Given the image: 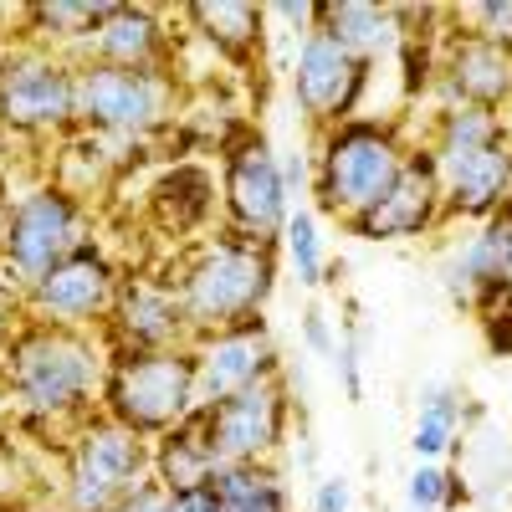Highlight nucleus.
Instances as JSON below:
<instances>
[{
    "mask_svg": "<svg viewBox=\"0 0 512 512\" xmlns=\"http://www.w3.org/2000/svg\"><path fill=\"white\" fill-rule=\"evenodd\" d=\"M108 338L77 333V328H47L21 323L11 349L0 354V384L11 400V420L26 431H52L57 446L77 436L103 410V379H108Z\"/></svg>",
    "mask_w": 512,
    "mask_h": 512,
    "instance_id": "nucleus-1",
    "label": "nucleus"
},
{
    "mask_svg": "<svg viewBox=\"0 0 512 512\" xmlns=\"http://www.w3.org/2000/svg\"><path fill=\"white\" fill-rule=\"evenodd\" d=\"M175 292L195 338L256 323L267 308V297L277 287V246L272 241H251V236H210L195 241L180 267H175Z\"/></svg>",
    "mask_w": 512,
    "mask_h": 512,
    "instance_id": "nucleus-2",
    "label": "nucleus"
},
{
    "mask_svg": "<svg viewBox=\"0 0 512 512\" xmlns=\"http://www.w3.org/2000/svg\"><path fill=\"white\" fill-rule=\"evenodd\" d=\"M410 149L400 144L395 123H374V118H349L328 128L318 139V169H313V195L333 221L354 226L364 210L384 200V190L395 185L405 169Z\"/></svg>",
    "mask_w": 512,
    "mask_h": 512,
    "instance_id": "nucleus-3",
    "label": "nucleus"
},
{
    "mask_svg": "<svg viewBox=\"0 0 512 512\" xmlns=\"http://www.w3.org/2000/svg\"><path fill=\"white\" fill-rule=\"evenodd\" d=\"M200 410L195 400V354L159 349V354H113L103 379V415L128 425L134 436L159 441Z\"/></svg>",
    "mask_w": 512,
    "mask_h": 512,
    "instance_id": "nucleus-4",
    "label": "nucleus"
},
{
    "mask_svg": "<svg viewBox=\"0 0 512 512\" xmlns=\"http://www.w3.org/2000/svg\"><path fill=\"white\" fill-rule=\"evenodd\" d=\"M144 482H154V441L134 436L103 410L77 425L62 456V512H113Z\"/></svg>",
    "mask_w": 512,
    "mask_h": 512,
    "instance_id": "nucleus-5",
    "label": "nucleus"
},
{
    "mask_svg": "<svg viewBox=\"0 0 512 512\" xmlns=\"http://www.w3.org/2000/svg\"><path fill=\"white\" fill-rule=\"evenodd\" d=\"M0 128L21 139H62L77 128V62L41 41L0 52Z\"/></svg>",
    "mask_w": 512,
    "mask_h": 512,
    "instance_id": "nucleus-6",
    "label": "nucleus"
},
{
    "mask_svg": "<svg viewBox=\"0 0 512 512\" xmlns=\"http://www.w3.org/2000/svg\"><path fill=\"white\" fill-rule=\"evenodd\" d=\"M175 118L169 67H98L77 62V128L103 139H149Z\"/></svg>",
    "mask_w": 512,
    "mask_h": 512,
    "instance_id": "nucleus-7",
    "label": "nucleus"
},
{
    "mask_svg": "<svg viewBox=\"0 0 512 512\" xmlns=\"http://www.w3.org/2000/svg\"><path fill=\"white\" fill-rule=\"evenodd\" d=\"M88 241H93L88 236V205L72 200L57 185H36L21 200H11L6 236H0V267L21 287H36Z\"/></svg>",
    "mask_w": 512,
    "mask_h": 512,
    "instance_id": "nucleus-8",
    "label": "nucleus"
},
{
    "mask_svg": "<svg viewBox=\"0 0 512 512\" xmlns=\"http://www.w3.org/2000/svg\"><path fill=\"white\" fill-rule=\"evenodd\" d=\"M123 272L108 262L103 246L72 251L57 272H47L36 287H26V318L47 328H77V333H103L113 303H118Z\"/></svg>",
    "mask_w": 512,
    "mask_h": 512,
    "instance_id": "nucleus-9",
    "label": "nucleus"
},
{
    "mask_svg": "<svg viewBox=\"0 0 512 512\" xmlns=\"http://www.w3.org/2000/svg\"><path fill=\"white\" fill-rule=\"evenodd\" d=\"M221 195H226V221L236 236L251 241H277L287 216H292V185L287 169L277 164L272 144L262 134H241L226 144V175H221Z\"/></svg>",
    "mask_w": 512,
    "mask_h": 512,
    "instance_id": "nucleus-10",
    "label": "nucleus"
},
{
    "mask_svg": "<svg viewBox=\"0 0 512 512\" xmlns=\"http://www.w3.org/2000/svg\"><path fill=\"white\" fill-rule=\"evenodd\" d=\"M287 415H292L287 384H282V374H272L262 384H251V390L200 410V425H205L210 451H216L221 472H226V466H267L287 436Z\"/></svg>",
    "mask_w": 512,
    "mask_h": 512,
    "instance_id": "nucleus-11",
    "label": "nucleus"
},
{
    "mask_svg": "<svg viewBox=\"0 0 512 512\" xmlns=\"http://www.w3.org/2000/svg\"><path fill=\"white\" fill-rule=\"evenodd\" d=\"M103 338L113 354H159V349H190L195 344L175 282L149 277V272H128L118 282V303L103 323Z\"/></svg>",
    "mask_w": 512,
    "mask_h": 512,
    "instance_id": "nucleus-12",
    "label": "nucleus"
},
{
    "mask_svg": "<svg viewBox=\"0 0 512 512\" xmlns=\"http://www.w3.org/2000/svg\"><path fill=\"white\" fill-rule=\"evenodd\" d=\"M364 82H369V67L349 47H338L328 31H313L292 57V103L303 108V118L318 134L354 118Z\"/></svg>",
    "mask_w": 512,
    "mask_h": 512,
    "instance_id": "nucleus-13",
    "label": "nucleus"
},
{
    "mask_svg": "<svg viewBox=\"0 0 512 512\" xmlns=\"http://www.w3.org/2000/svg\"><path fill=\"white\" fill-rule=\"evenodd\" d=\"M190 354H195V400H200V410H210V405H221V400L251 390V384L282 374L272 328L262 318L241 323V328L205 333V338L190 344Z\"/></svg>",
    "mask_w": 512,
    "mask_h": 512,
    "instance_id": "nucleus-14",
    "label": "nucleus"
},
{
    "mask_svg": "<svg viewBox=\"0 0 512 512\" xmlns=\"http://www.w3.org/2000/svg\"><path fill=\"white\" fill-rule=\"evenodd\" d=\"M441 216H446L441 169H436L431 149H410L395 185L384 190V200L374 210H364L349 226V236H359V241H410V236H425Z\"/></svg>",
    "mask_w": 512,
    "mask_h": 512,
    "instance_id": "nucleus-15",
    "label": "nucleus"
},
{
    "mask_svg": "<svg viewBox=\"0 0 512 512\" xmlns=\"http://www.w3.org/2000/svg\"><path fill=\"white\" fill-rule=\"evenodd\" d=\"M436 169L446 185V216H466L482 226L502 205H512V128L502 139L461 154V159H446Z\"/></svg>",
    "mask_w": 512,
    "mask_h": 512,
    "instance_id": "nucleus-16",
    "label": "nucleus"
},
{
    "mask_svg": "<svg viewBox=\"0 0 512 512\" xmlns=\"http://www.w3.org/2000/svg\"><path fill=\"white\" fill-rule=\"evenodd\" d=\"M441 93H446V108L502 113L512 103V52L456 31L441 57Z\"/></svg>",
    "mask_w": 512,
    "mask_h": 512,
    "instance_id": "nucleus-17",
    "label": "nucleus"
},
{
    "mask_svg": "<svg viewBox=\"0 0 512 512\" xmlns=\"http://www.w3.org/2000/svg\"><path fill=\"white\" fill-rule=\"evenodd\" d=\"M77 62L98 67H169V31L149 6H113V16L88 36Z\"/></svg>",
    "mask_w": 512,
    "mask_h": 512,
    "instance_id": "nucleus-18",
    "label": "nucleus"
},
{
    "mask_svg": "<svg viewBox=\"0 0 512 512\" xmlns=\"http://www.w3.org/2000/svg\"><path fill=\"white\" fill-rule=\"evenodd\" d=\"M318 31H328L338 47H349L364 67L379 57H395L405 47V16L400 6H359V0H344V6H318Z\"/></svg>",
    "mask_w": 512,
    "mask_h": 512,
    "instance_id": "nucleus-19",
    "label": "nucleus"
},
{
    "mask_svg": "<svg viewBox=\"0 0 512 512\" xmlns=\"http://www.w3.org/2000/svg\"><path fill=\"white\" fill-rule=\"evenodd\" d=\"M185 21L226 62H251L267 36V11L246 6V0H195V6H185Z\"/></svg>",
    "mask_w": 512,
    "mask_h": 512,
    "instance_id": "nucleus-20",
    "label": "nucleus"
},
{
    "mask_svg": "<svg viewBox=\"0 0 512 512\" xmlns=\"http://www.w3.org/2000/svg\"><path fill=\"white\" fill-rule=\"evenodd\" d=\"M221 477V461L216 451H210V436H205V425H200V410L175 425L169 436L154 441V482L169 492V497H180V492H200Z\"/></svg>",
    "mask_w": 512,
    "mask_h": 512,
    "instance_id": "nucleus-21",
    "label": "nucleus"
},
{
    "mask_svg": "<svg viewBox=\"0 0 512 512\" xmlns=\"http://www.w3.org/2000/svg\"><path fill=\"white\" fill-rule=\"evenodd\" d=\"M118 0H47V6H26V41H41L52 52H67L77 62V52L88 47V36L113 16Z\"/></svg>",
    "mask_w": 512,
    "mask_h": 512,
    "instance_id": "nucleus-22",
    "label": "nucleus"
},
{
    "mask_svg": "<svg viewBox=\"0 0 512 512\" xmlns=\"http://www.w3.org/2000/svg\"><path fill=\"white\" fill-rule=\"evenodd\" d=\"M149 210L159 216L164 231L190 236L195 226L210 221V210H216V185H210V175H205L200 164H175V169H169V175L154 185Z\"/></svg>",
    "mask_w": 512,
    "mask_h": 512,
    "instance_id": "nucleus-23",
    "label": "nucleus"
},
{
    "mask_svg": "<svg viewBox=\"0 0 512 512\" xmlns=\"http://www.w3.org/2000/svg\"><path fill=\"white\" fill-rule=\"evenodd\" d=\"M466 436V395L461 390H436L420 395V415H415V431H410V451L415 461H441L446 451H456V441Z\"/></svg>",
    "mask_w": 512,
    "mask_h": 512,
    "instance_id": "nucleus-24",
    "label": "nucleus"
},
{
    "mask_svg": "<svg viewBox=\"0 0 512 512\" xmlns=\"http://www.w3.org/2000/svg\"><path fill=\"white\" fill-rule=\"evenodd\" d=\"M210 492L221 512H287V487L272 466H226Z\"/></svg>",
    "mask_w": 512,
    "mask_h": 512,
    "instance_id": "nucleus-25",
    "label": "nucleus"
},
{
    "mask_svg": "<svg viewBox=\"0 0 512 512\" xmlns=\"http://www.w3.org/2000/svg\"><path fill=\"white\" fill-rule=\"evenodd\" d=\"M282 251H287V262L297 272V282L303 287H318L323 272H328V251H323V231H318V216L313 210L297 205L287 226H282Z\"/></svg>",
    "mask_w": 512,
    "mask_h": 512,
    "instance_id": "nucleus-26",
    "label": "nucleus"
},
{
    "mask_svg": "<svg viewBox=\"0 0 512 512\" xmlns=\"http://www.w3.org/2000/svg\"><path fill=\"white\" fill-rule=\"evenodd\" d=\"M405 497H410V507H420V512H441V507H451L456 497H466V487H456V477L446 472L441 461H415Z\"/></svg>",
    "mask_w": 512,
    "mask_h": 512,
    "instance_id": "nucleus-27",
    "label": "nucleus"
},
{
    "mask_svg": "<svg viewBox=\"0 0 512 512\" xmlns=\"http://www.w3.org/2000/svg\"><path fill=\"white\" fill-rule=\"evenodd\" d=\"M456 21H466V36L492 41V47L512 52V0H482V6L456 11Z\"/></svg>",
    "mask_w": 512,
    "mask_h": 512,
    "instance_id": "nucleus-28",
    "label": "nucleus"
},
{
    "mask_svg": "<svg viewBox=\"0 0 512 512\" xmlns=\"http://www.w3.org/2000/svg\"><path fill=\"white\" fill-rule=\"evenodd\" d=\"M21 323H26V287L0 267V354L11 349V338L21 333Z\"/></svg>",
    "mask_w": 512,
    "mask_h": 512,
    "instance_id": "nucleus-29",
    "label": "nucleus"
},
{
    "mask_svg": "<svg viewBox=\"0 0 512 512\" xmlns=\"http://www.w3.org/2000/svg\"><path fill=\"white\" fill-rule=\"evenodd\" d=\"M303 344H308L318 359H333V354H338V333H333V323H328L323 308H308V313H303Z\"/></svg>",
    "mask_w": 512,
    "mask_h": 512,
    "instance_id": "nucleus-30",
    "label": "nucleus"
},
{
    "mask_svg": "<svg viewBox=\"0 0 512 512\" xmlns=\"http://www.w3.org/2000/svg\"><path fill=\"white\" fill-rule=\"evenodd\" d=\"M313 512H354L349 477H318L313 482Z\"/></svg>",
    "mask_w": 512,
    "mask_h": 512,
    "instance_id": "nucleus-31",
    "label": "nucleus"
},
{
    "mask_svg": "<svg viewBox=\"0 0 512 512\" xmlns=\"http://www.w3.org/2000/svg\"><path fill=\"white\" fill-rule=\"evenodd\" d=\"M333 364H338V374H344V395L359 400V395H364V379H359V338H354V333H349V338H338Z\"/></svg>",
    "mask_w": 512,
    "mask_h": 512,
    "instance_id": "nucleus-32",
    "label": "nucleus"
},
{
    "mask_svg": "<svg viewBox=\"0 0 512 512\" xmlns=\"http://www.w3.org/2000/svg\"><path fill=\"white\" fill-rule=\"evenodd\" d=\"M487 344H492L497 354H512V297L487 308Z\"/></svg>",
    "mask_w": 512,
    "mask_h": 512,
    "instance_id": "nucleus-33",
    "label": "nucleus"
},
{
    "mask_svg": "<svg viewBox=\"0 0 512 512\" xmlns=\"http://www.w3.org/2000/svg\"><path fill=\"white\" fill-rule=\"evenodd\" d=\"M113 512H169V492H164L159 482H144L134 497H123Z\"/></svg>",
    "mask_w": 512,
    "mask_h": 512,
    "instance_id": "nucleus-34",
    "label": "nucleus"
},
{
    "mask_svg": "<svg viewBox=\"0 0 512 512\" xmlns=\"http://www.w3.org/2000/svg\"><path fill=\"white\" fill-rule=\"evenodd\" d=\"M169 512H221V507H216V492L200 487V492H180V497H169Z\"/></svg>",
    "mask_w": 512,
    "mask_h": 512,
    "instance_id": "nucleus-35",
    "label": "nucleus"
},
{
    "mask_svg": "<svg viewBox=\"0 0 512 512\" xmlns=\"http://www.w3.org/2000/svg\"><path fill=\"white\" fill-rule=\"evenodd\" d=\"M0 425H11V400H6V384H0Z\"/></svg>",
    "mask_w": 512,
    "mask_h": 512,
    "instance_id": "nucleus-36",
    "label": "nucleus"
},
{
    "mask_svg": "<svg viewBox=\"0 0 512 512\" xmlns=\"http://www.w3.org/2000/svg\"><path fill=\"white\" fill-rule=\"evenodd\" d=\"M512 297V262H507V277H502V292H497V303H507Z\"/></svg>",
    "mask_w": 512,
    "mask_h": 512,
    "instance_id": "nucleus-37",
    "label": "nucleus"
},
{
    "mask_svg": "<svg viewBox=\"0 0 512 512\" xmlns=\"http://www.w3.org/2000/svg\"><path fill=\"white\" fill-rule=\"evenodd\" d=\"M0 512H6V507H0Z\"/></svg>",
    "mask_w": 512,
    "mask_h": 512,
    "instance_id": "nucleus-38",
    "label": "nucleus"
}]
</instances>
